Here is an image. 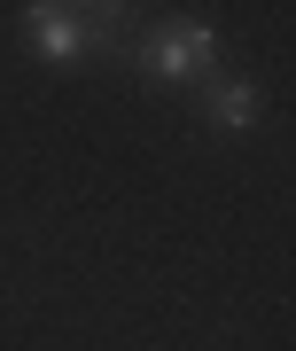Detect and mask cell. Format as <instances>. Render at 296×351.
Wrapping results in <instances>:
<instances>
[{"instance_id": "7a4b0ae2", "label": "cell", "mask_w": 296, "mask_h": 351, "mask_svg": "<svg viewBox=\"0 0 296 351\" xmlns=\"http://www.w3.org/2000/svg\"><path fill=\"white\" fill-rule=\"evenodd\" d=\"M24 32H32V55H39V63H94L86 32H78V16L62 8V0H32V8H24Z\"/></svg>"}, {"instance_id": "6da1fadb", "label": "cell", "mask_w": 296, "mask_h": 351, "mask_svg": "<svg viewBox=\"0 0 296 351\" xmlns=\"http://www.w3.org/2000/svg\"><path fill=\"white\" fill-rule=\"evenodd\" d=\"M133 63L148 78H164V86H203L210 71H219V24H203V16H164V24L133 32Z\"/></svg>"}, {"instance_id": "277c9868", "label": "cell", "mask_w": 296, "mask_h": 351, "mask_svg": "<svg viewBox=\"0 0 296 351\" xmlns=\"http://www.w3.org/2000/svg\"><path fill=\"white\" fill-rule=\"evenodd\" d=\"M195 110H203L219 133H249V125L265 117V94L249 86V78H203V101H195Z\"/></svg>"}, {"instance_id": "3957f363", "label": "cell", "mask_w": 296, "mask_h": 351, "mask_svg": "<svg viewBox=\"0 0 296 351\" xmlns=\"http://www.w3.org/2000/svg\"><path fill=\"white\" fill-rule=\"evenodd\" d=\"M62 8L78 16V32H86L94 55H125V47H133V32H140L133 0H62Z\"/></svg>"}]
</instances>
